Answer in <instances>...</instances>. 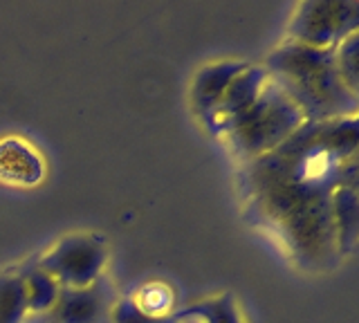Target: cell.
Returning a JSON list of instances; mask_svg holds the SVG:
<instances>
[{
	"label": "cell",
	"mask_w": 359,
	"mask_h": 323,
	"mask_svg": "<svg viewBox=\"0 0 359 323\" xmlns=\"http://www.w3.org/2000/svg\"><path fill=\"white\" fill-rule=\"evenodd\" d=\"M110 323H177V319H168L155 312H146L135 301H115L110 312Z\"/></svg>",
	"instance_id": "15"
},
{
	"label": "cell",
	"mask_w": 359,
	"mask_h": 323,
	"mask_svg": "<svg viewBox=\"0 0 359 323\" xmlns=\"http://www.w3.org/2000/svg\"><path fill=\"white\" fill-rule=\"evenodd\" d=\"M22 283H25L27 292V305L34 315L50 310L56 294H59V285H56L48 274H43L39 267H32L29 272H20Z\"/></svg>",
	"instance_id": "12"
},
{
	"label": "cell",
	"mask_w": 359,
	"mask_h": 323,
	"mask_svg": "<svg viewBox=\"0 0 359 323\" xmlns=\"http://www.w3.org/2000/svg\"><path fill=\"white\" fill-rule=\"evenodd\" d=\"M359 29V5L351 0H308L297 5L290 20V39L299 46L334 50Z\"/></svg>",
	"instance_id": "4"
},
{
	"label": "cell",
	"mask_w": 359,
	"mask_h": 323,
	"mask_svg": "<svg viewBox=\"0 0 359 323\" xmlns=\"http://www.w3.org/2000/svg\"><path fill=\"white\" fill-rule=\"evenodd\" d=\"M108 259L106 242L95 233H70L45 252L36 267L59 287L81 289L101 278Z\"/></svg>",
	"instance_id": "5"
},
{
	"label": "cell",
	"mask_w": 359,
	"mask_h": 323,
	"mask_svg": "<svg viewBox=\"0 0 359 323\" xmlns=\"http://www.w3.org/2000/svg\"><path fill=\"white\" fill-rule=\"evenodd\" d=\"M115 305L110 283L99 278L81 289L59 287L50 310L34 315L25 323H110V312Z\"/></svg>",
	"instance_id": "6"
},
{
	"label": "cell",
	"mask_w": 359,
	"mask_h": 323,
	"mask_svg": "<svg viewBox=\"0 0 359 323\" xmlns=\"http://www.w3.org/2000/svg\"><path fill=\"white\" fill-rule=\"evenodd\" d=\"M267 79L285 92L306 121L357 117L359 97L337 68L334 50H317L285 41L265 63Z\"/></svg>",
	"instance_id": "2"
},
{
	"label": "cell",
	"mask_w": 359,
	"mask_h": 323,
	"mask_svg": "<svg viewBox=\"0 0 359 323\" xmlns=\"http://www.w3.org/2000/svg\"><path fill=\"white\" fill-rule=\"evenodd\" d=\"M357 117L303 121L241 175L247 216L303 270H332L341 261L332 193L357 186Z\"/></svg>",
	"instance_id": "1"
},
{
	"label": "cell",
	"mask_w": 359,
	"mask_h": 323,
	"mask_svg": "<svg viewBox=\"0 0 359 323\" xmlns=\"http://www.w3.org/2000/svg\"><path fill=\"white\" fill-rule=\"evenodd\" d=\"M357 50H359V32L346 36L339 46L334 48V61L339 68L344 81L348 83L353 92H357L359 88V72H357Z\"/></svg>",
	"instance_id": "14"
},
{
	"label": "cell",
	"mask_w": 359,
	"mask_h": 323,
	"mask_svg": "<svg viewBox=\"0 0 359 323\" xmlns=\"http://www.w3.org/2000/svg\"><path fill=\"white\" fill-rule=\"evenodd\" d=\"M180 317H196L205 323H243L238 308H236L233 298L229 294H222L211 301H205V303L191 305Z\"/></svg>",
	"instance_id": "13"
},
{
	"label": "cell",
	"mask_w": 359,
	"mask_h": 323,
	"mask_svg": "<svg viewBox=\"0 0 359 323\" xmlns=\"http://www.w3.org/2000/svg\"><path fill=\"white\" fill-rule=\"evenodd\" d=\"M303 121L306 117L301 115V110L267 79L254 104L233 117L220 130V137L229 144L236 158L254 162L280 146Z\"/></svg>",
	"instance_id": "3"
},
{
	"label": "cell",
	"mask_w": 359,
	"mask_h": 323,
	"mask_svg": "<svg viewBox=\"0 0 359 323\" xmlns=\"http://www.w3.org/2000/svg\"><path fill=\"white\" fill-rule=\"evenodd\" d=\"M27 312V292L20 272H3L0 274V323H25Z\"/></svg>",
	"instance_id": "11"
},
{
	"label": "cell",
	"mask_w": 359,
	"mask_h": 323,
	"mask_svg": "<svg viewBox=\"0 0 359 323\" xmlns=\"http://www.w3.org/2000/svg\"><path fill=\"white\" fill-rule=\"evenodd\" d=\"M267 81V72L263 68H252L247 65L243 72H238L227 85V90L220 97V102L213 106L211 113L205 117L207 124L213 128L216 135H220V130L229 124L233 117H238L245 108H250L254 104V99L261 92V88Z\"/></svg>",
	"instance_id": "7"
},
{
	"label": "cell",
	"mask_w": 359,
	"mask_h": 323,
	"mask_svg": "<svg viewBox=\"0 0 359 323\" xmlns=\"http://www.w3.org/2000/svg\"><path fill=\"white\" fill-rule=\"evenodd\" d=\"M247 68V63L241 61H218L205 65L194 79L191 85V106H194L196 115L205 119L213 106L220 102V97L227 90V85L238 72Z\"/></svg>",
	"instance_id": "9"
},
{
	"label": "cell",
	"mask_w": 359,
	"mask_h": 323,
	"mask_svg": "<svg viewBox=\"0 0 359 323\" xmlns=\"http://www.w3.org/2000/svg\"><path fill=\"white\" fill-rule=\"evenodd\" d=\"M332 218L339 256L353 254L357 245V186L346 184L332 193Z\"/></svg>",
	"instance_id": "10"
},
{
	"label": "cell",
	"mask_w": 359,
	"mask_h": 323,
	"mask_svg": "<svg viewBox=\"0 0 359 323\" xmlns=\"http://www.w3.org/2000/svg\"><path fill=\"white\" fill-rule=\"evenodd\" d=\"M45 177V162L29 142L20 137L0 139V184L36 186Z\"/></svg>",
	"instance_id": "8"
}]
</instances>
